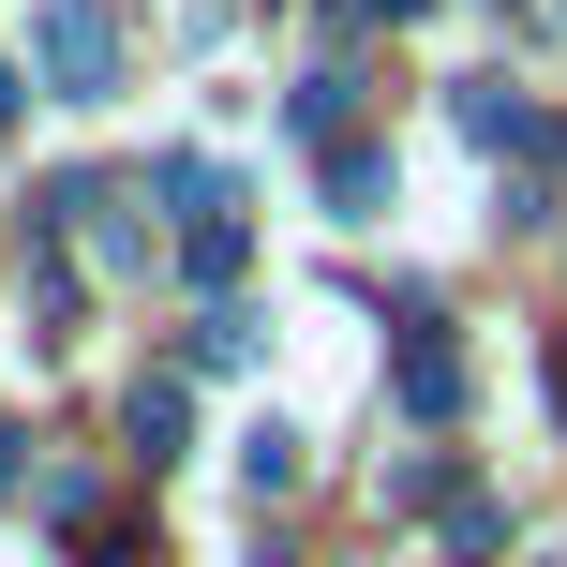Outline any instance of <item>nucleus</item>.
Instances as JSON below:
<instances>
[{"label": "nucleus", "mask_w": 567, "mask_h": 567, "mask_svg": "<svg viewBox=\"0 0 567 567\" xmlns=\"http://www.w3.org/2000/svg\"><path fill=\"white\" fill-rule=\"evenodd\" d=\"M30 90L45 105H105L120 90V16L105 0H30Z\"/></svg>", "instance_id": "nucleus-1"}, {"label": "nucleus", "mask_w": 567, "mask_h": 567, "mask_svg": "<svg viewBox=\"0 0 567 567\" xmlns=\"http://www.w3.org/2000/svg\"><path fill=\"white\" fill-rule=\"evenodd\" d=\"M403 419H463V359L433 343V313H403Z\"/></svg>", "instance_id": "nucleus-2"}, {"label": "nucleus", "mask_w": 567, "mask_h": 567, "mask_svg": "<svg viewBox=\"0 0 567 567\" xmlns=\"http://www.w3.org/2000/svg\"><path fill=\"white\" fill-rule=\"evenodd\" d=\"M120 433H135V463H179V433H195V403H179V373H150V389L120 403Z\"/></svg>", "instance_id": "nucleus-3"}, {"label": "nucleus", "mask_w": 567, "mask_h": 567, "mask_svg": "<svg viewBox=\"0 0 567 567\" xmlns=\"http://www.w3.org/2000/svg\"><path fill=\"white\" fill-rule=\"evenodd\" d=\"M329 209H343V225H389V150L343 135V150H329Z\"/></svg>", "instance_id": "nucleus-4"}, {"label": "nucleus", "mask_w": 567, "mask_h": 567, "mask_svg": "<svg viewBox=\"0 0 567 567\" xmlns=\"http://www.w3.org/2000/svg\"><path fill=\"white\" fill-rule=\"evenodd\" d=\"M463 135H478V150H538V120L508 105V75H463Z\"/></svg>", "instance_id": "nucleus-5"}, {"label": "nucleus", "mask_w": 567, "mask_h": 567, "mask_svg": "<svg viewBox=\"0 0 567 567\" xmlns=\"http://www.w3.org/2000/svg\"><path fill=\"white\" fill-rule=\"evenodd\" d=\"M284 120H299V135H313V150H329V135H343V120H359V75H343V60H313V75H299V105H284Z\"/></svg>", "instance_id": "nucleus-6"}, {"label": "nucleus", "mask_w": 567, "mask_h": 567, "mask_svg": "<svg viewBox=\"0 0 567 567\" xmlns=\"http://www.w3.org/2000/svg\"><path fill=\"white\" fill-rule=\"evenodd\" d=\"M239 255H255V239H239V209H209V225H179V284H239Z\"/></svg>", "instance_id": "nucleus-7"}, {"label": "nucleus", "mask_w": 567, "mask_h": 567, "mask_svg": "<svg viewBox=\"0 0 567 567\" xmlns=\"http://www.w3.org/2000/svg\"><path fill=\"white\" fill-rule=\"evenodd\" d=\"M239 478H255V493H299V433L255 419V433H239Z\"/></svg>", "instance_id": "nucleus-8"}, {"label": "nucleus", "mask_w": 567, "mask_h": 567, "mask_svg": "<svg viewBox=\"0 0 567 567\" xmlns=\"http://www.w3.org/2000/svg\"><path fill=\"white\" fill-rule=\"evenodd\" d=\"M150 538H135V523H75V567H135Z\"/></svg>", "instance_id": "nucleus-9"}, {"label": "nucleus", "mask_w": 567, "mask_h": 567, "mask_svg": "<svg viewBox=\"0 0 567 567\" xmlns=\"http://www.w3.org/2000/svg\"><path fill=\"white\" fill-rule=\"evenodd\" d=\"M329 16H343V30H373V16H419V0H329Z\"/></svg>", "instance_id": "nucleus-10"}, {"label": "nucleus", "mask_w": 567, "mask_h": 567, "mask_svg": "<svg viewBox=\"0 0 567 567\" xmlns=\"http://www.w3.org/2000/svg\"><path fill=\"white\" fill-rule=\"evenodd\" d=\"M16 105H30V75H16V60H0V135H16Z\"/></svg>", "instance_id": "nucleus-11"}, {"label": "nucleus", "mask_w": 567, "mask_h": 567, "mask_svg": "<svg viewBox=\"0 0 567 567\" xmlns=\"http://www.w3.org/2000/svg\"><path fill=\"white\" fill-rule=\"evenodd\" d=\"M16 478H30V463H16V433H0V493H16Z\"/></svg>", "instance_id": "nucleus-12"}]
</instances>
